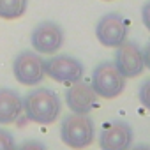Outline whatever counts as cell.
<instances>
[{"mask_svg": "<svg viewBox=\"0 0 150 150\" xmlns=\"http://www.w3.org/2000/svg\"><path fill=\"white\" fill-rule=\"evenodd\" d=\"M23 111L30 122L48 125L57 122L62 113V101L58 94L46 87L32 88L23 97Z\"/></svg>", "mask_w": 150, "mask_h": 150, "instance_id": "1", "label": "cell"}, {"mask_svg": "<svg viewBox=\"0 0 150 150\" xmlns=\"http://www.w3.org/2000/svg\"><path fill=\"white\" fill-rule=\"evenodd\" d=\"M96 127L88 115L69 113L60 124V139L64 145L74 150H83L94 141Z\"/></svg>", "mask_w": 150, "mask_h": 150, "instance_id": "2", "label": "cell"}, {"mask_svg": "<svg viewBox=\"0 0 150 150\" xmlns=\"http://www.w3.org/2000/svg\"><path fill=\"white\" fill-rule=\"evenodd\" d=\"M125 76L117 69L113 60H103L92 72V88L101 99H115L125 88Z\"/></svg>", "mask_w": 150, "mask_h": 150, "instance_id": "3", "label": "cell"}, {"mask_svg": "<svg viewBox=\"0 0 150 150\" xmlns=\"http://www.w3.org/2000/svg\"><path fill=\"white\" fill-rule=\"evenodd\" d=\"M13 74L18 83L25 87H37L46 76V60L41 53L25 50L13 60Z\"/></svg>", "mask_w": 150, "mask_h": 150, "instance_id": "4", "label": "cell"}, {"mask_svg": "<svg viewBox=\"0 0 150 150\" xmlns=\"http://www.w3.org/2000/svg\"><path fill=\"white\" fill-rule=\"evenodd\" d=\"M85 74L83 64L71 55H53L46 60V76L58 83H74L80 81Z\"/></svg>", "mask_w": 150, "mask_h": 150, "instance_id": "5", "label": "cell"}, {"mask_svg": "<svg viewBox=\"0 0 150 150\" xmlns=\"http://www.w3.org/2000/svg\"><path fill=\"white\" fill-rule=\"evenodd\" d=\"M113 64L125 78H138L145 71L143 62V50L134 41H124L120 46L115 48V58Z\"/></svg>", "mask_w": 150, "mask_h": 150, "instance_id": "6", "label": "cell"}, {"mask_svg": "<svg viewBox=\"0 0 150 150\" xmlns=\"http://www.w3.org/2000/svg\"><path fill=\"white\" fill-rule=\"evenodd\" d=\"M96 37L101 46L117 48L127 39V23L118 13H106L96 25Z\"/></svg>", "mask_w": 150, "mask_h": 150, "instance_id": "7", "label": "cell"}, {"mask_svg": "<svg viewBox=\"0 0 150 150\" xmlns=\"http://www.w3.org/2000/svg\"><path fill=\"white\" fill-rule=\"evenodd\" d=\"M30 44L37 53L53 55L64 44V30L55 21H41L30 34Z\"/></svg>", "mask_w": 150, "mask_h": 150, "instance_id": "8", "label": "cell"}, {"mask_svg": "<svg viewBox=\"0 0 150 150\" xmlns=\"http://www.w3.org/2000/svg\"><path fill=\"white\" fill-rule=\"evenodd\" d=\"M134 131L124 120H113L106 124L99 134L101 150H129L132 146Z\"/></svg>", "mask_w": 150, "mask_h": 150, "instance_id": "9", "label": "cell"}, {"mask_svg": "<svg viewBox=\"0 0 150 150\" xmlns=\"http://www.w3.org/2000/svg\"><path fill=\"white\" fill-rule=\"evenodd\" d=\"M65 104L71 110V113L90 115V111L97 104V94L90 83H85L81 80L74 81L65 90Z\"/></svg>", "mask_w": 150, "mask_h": 150, "instance_id": "10", "label": "cell"}, {"mask_svg": "<svg viewBox=\"0 0 150 150\" xmlns=\"http://www.w3.org/2000/svg\"><path fill=\"white\" fill-rule=\"evenodd\" d=\"M23 111V99L14 88H0V124H13Z\"/></svg>", "mask_w": 150, "mask_h": 150, "instance_id": "11", "label": "cell"}, {"mask_svg": "<svg viewBox=\"0 0 150 150\" xmlns=\"http://www.w3.org/2000/svg\"><path fill=\"white\" fill-rule=\"evenodd\" d=\"M28 0H0V18L18 20L27 13Z\"/></svg>", "mask_w": 150, "mask_h": 150, "instance_id": "12", "label": "cell"}, {"mask_svg": "<svg viewBox=\"0 0 150 150\" xmlns=\"http://www.w3.org/2000/svg\"><path fill=\"white\" fill-rule=\"evenodd\" d=\"M0 150H16L14 136L2 127H0Z\"/></svg>", "mask_w": 150, "mask_h": 150, "instance_id": "13", "label": "cell"}, {"mask_svg": "<svg viewBox=\"0 0 150 150\" xmlns=\"http://www.w3.org/2000/svg\"><path fill=\"white\" fill-rule=\"evenodd\" d=\"M138 99H139V103H141L146 110H150V78H148V80H145V81L139 85Z\"/></svg>", "mask_w": 150, "mask_h": 150, "instance_id": "14", "label": "cell"}, {"mask_svg": "<svg viewBox=\"0 0 150 150\" xmlns=\"http://www.w3.org/2000/svg\"><path fill=\"white\" fill-rule=\"evenodd\" d=\"M16 150H46V146L39 139H25L21 145L16 146Z\"/></svg>", "mask_w": 150, "mask_h": 150, "instance_id": "15", "label": "cell"}, {"mask_svg": "<svg viewBox=\"0 0 150 150\" xmlns=\"http://www.w3.org/2000/svg\"><path fill=\"white\" fill-rule=\"evenodd\" d=\"M141 21H143V27L150 32V0H146L141 7Z\"/></svg>", "mask_w": 150, "mask_h": 150, "instance_id": "16", "label": "cell"}, {"mask_svg": "<svg viewBox=\"0 0 150 150\" xmlns=\"http://www.w3.org/2000/svg\"><path fill=\"white\" fill-rule=\"evenodd\" d=\"M143 62H145V69H150V42L143 48Z\"/></svg>", "mask_w": 150, "mask_h": 150, "instance_id": "17", "label": "cell"}, {"mask_svg": "<svg viewBox=\"0 0 150 150\" xmlns=\"http://www.w3.org/2000/svg\"><path fill=\"white\" fill-rule=\"evenodd\" d=\"M129 150H150V145H146V143H139V145L131 146Z\"/></svg>", "mask_w": 150, "mask_h": 150, "instance_id": "18", "label": "cell"}, {"mask_svg": "<svg viewBox=\"0 0 150 150\" xmlns=\"http://www.w3.org/2000/svg\"><path fill=\"white\" fill-rule=\"evenodd\" d=\"M104 2H110V0H104Z\"/></svg>", "mask_w": 150, "mask_h": 150, "instance_id": "19", "label": "cell"}]
</instances>
